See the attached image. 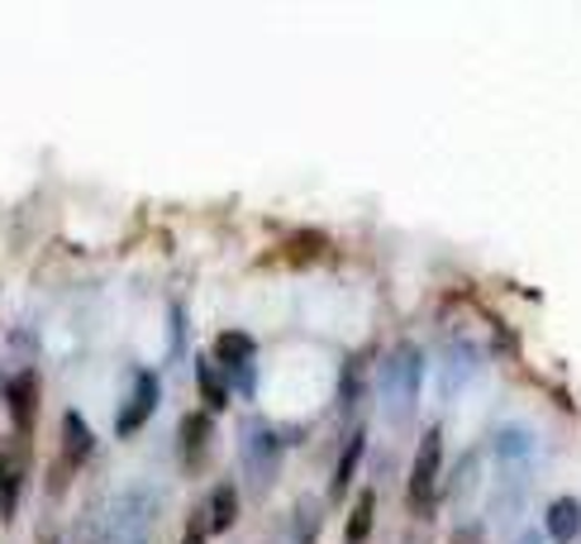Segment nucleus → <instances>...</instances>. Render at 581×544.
<instances>
[{
  "label": "nucleus",
  "instance_id": "nucleus-13",
  "mask_svg": "<svg viewBox=\"0 0 581 544\" xmlns=\"http://www.w3.org/2000/svg\"><path fill=\"white\" fill-rule=\"evenodd\" d=\"M373 521H377V497H373V492H363L358 506L348 511L344 540H348V544H367V535H373Z\"/></svg>",
  "mask_w": 581,
  "mask_h": 544
},
{
  "label": "nucleus",
  "instance_id": "nucleus-3",
  "mask_svg": "<svg viewBox=\"0 0 581 544\" xmlns=\"http://www.w3.org/2000/svg\"><path fill=\"white\" fill-rule=\"evenodd\" d=\"M439 469H444V430L429 425L419 435V450H415V469H410V511L429 516L434 506V483H439Z\"/></svg>",
  "mask_w": 581,
  "mask_h": 544
},
{
  "label": "nucleus",
  "instance_id": "nucleus-7",
  "mask_svg": "<svg viewBox=\"0 0 581 544\" xmlns=\"http://www.w3.org/2000/svg\"><path fill=\"white\" fill-rule=\"evenodd\" d=\"M363 454H367V430L358 425V430L348 435L344 450H338V469H334V483H329V502H338V497H344V492L353 487V473H358Z\"/></svg>",
  "mask_w": 581,
  "mask_h": 544
},
{
  "label": "nucleus",
  "instance_id": "nucleus-6",
  "mask_svg": "<svg viewBox=\"0 0 581 544\" xmlns=\"http://www.w3.org/2000/svg\"><path fill=\"white\" fill-rule=\"evenodd\" d=\"M6 402H10L14 430H34V421H39V377H34V373L10 377V382H6Z\"/></svg>",
  "mask_w": 581,
  "mask_h": 544
},
{
  "label": "nucleus",
  "instance_id": "nucleus-11",
  "mask_svg": "<svg viewBox=\"0 0 581 544\" xmlns=\"http://www.w3.org/2000/svg\"><path fill=\"white\" fill-rule=\"evenodd\" d=\"M20 483H24V463L0 454V516H14V506H20Z\"/></svg>",
  "mask_w": 581,
  "mask_h": 544
},
{
  "label": "nucleus",
  "instance_id": "nucleus-10",
  "mask_svg": "<svg viewBox=\"0 0 581 544\" xmlns=\"http://www.w3.org/2000/svg\"><path fill=\"white\" fill-rule=\"evenodd\" d=\"M91 430H86V421L77 411H68L62 415V459H68V469H77V463H82L86 454H91Z\"/></svg>",
  "mask_w": 581,
  "mask_h": 544
},
{
  "label": "nucleus",
  "instance_id": "nucleus-18",
  "mask_svg": "<svg viewBox=\"0 0 581 544\" xmlns=\"http://www.w3.org/2000/svg\"><path fill=\"white\" fill-rule=\"evenodd\" d=\"M182 544H201V531H191V535H186Z\"/></svg>",
  "mask_w": 581,
  "mask_h": 544
},
{
  "label": "nucleus",
  "instance_id": "nucleus-8",
  "mask_svg": "<svg viewBox=\"0 0 581 544\" xmlns=\"http://www.w3.org/2000/svg\"><path fill=\"white\" fill-rule=\"evenodd\" d=\"M234 521H238V492H234L230 483H220L215 492H210L201 525H205V535H224Z\"/></svg>",
  "mask_w": 581,
  "mask_h": 544
},
{
  "label": "nucleus",
  "instance_id": "nucleus-16",
  "mask_svg": "<svg viewBox=\"0 0 581 544\" xmlns=\"http://www.w3.org/2000/svg\"><path fill=\"white\" fill-rule=\"evenodd\" d=\"M296 516H300V535H296V544H315V531H319V511H315V502H300V506H296Z\"/></svg>",
  "mask_w": 581,
  "mask_h": 544
},
{
  "label": "nucleus",
  "instance_id": "nucleus-19",
  "mask_svg": "<svg viewBox=\"0 0 581 544\" xmlns=\"http://www.w3.org/2000/svg\"><path fill=\"white\" fill-rule=\"evenodd\" d=\"M520 544H543V540H539V535H524V540H520Z\"/></svg>",
  "mask_w": 581,
  "mask_h": 544
},
{
  "label": "nucleus",
  "instance_id": "nucleus-14",
  "mask_svg": "<svg viewBox=\"0 0 581 544\" xmlns=\"http://www.w3.org/2000/svg\"><path fill=\"white\" fill-rule=\"evenodd\" d=\"M196 382H201V396H205V406H215V411H224L230 406V387H224V373L210 359H201L196 363Z\"/></svg>",
  "mask_w": 581,
  "mask_h": 544
},
{
  "label": "nucleus",
  "instance_id": "nucleus-12",
  "mask_svg": "<svg viewBox=\"0 0 581 544\" xmlns=\"http://www.w3.org/2000/svg\"><path fill=\"white\" fill-rule=\"evenodd\" d=\"M205 440H210V415L205 411H191L182 421V450H186V469H196L201 454H205Z\"/></svg>",
  "mask_w": 581,
  "mask_h": 544
},
{
  "label": "nucleus",
  "instance_id": "nucleus-15",
  "mask_svg": "<svg viewBox=\"0 0 581 544\" xmlns=\"http://www.w3.org/2000/svg\"><path fill=\"white\" fill-rule=\"evenodd\" d=\"M358 392H363V359H348L344 367V387H338V396H344V406L358 402Z\"/></svg>",
  "mask_w": 581,
  "mask_h": 544
},
{
  "label": "nucleus",
  "instance_id": "nucleus-2",
  "mask_svg": "<svg viewBox=\"0 0 581 544\" xmlns=\"http://www.w3.org/2000/svg\"><path fill=\"white\" fill-rule=\"evenodd\" d=\"M282 435L267 421H248L244 425V477L253 487V497H267L272 483L282 477Z\"/></svg>",
  "mask_w": 581,
  "mask_h": 544
},
{
  "label": "nucleus",
  "instance_id": "nucleus-9",
  "mask_svg": "<svg viewBox=\"0 0 581 544\" xmlns=\"http://www.w3.org/2000/svg\"><path fill=\"white\" fill-rule=\"evenodd\" d=\"M577 535H581V506H577V497H558L548 506V540L572 544Z\"/></svg>",
  "mask_w": 581,
  "mask_h": 544
},
{
  "label": "nucleus",
  "instance_id": "nucleus-17",
  "mask_svg": "<svg viewBox=\"0 0 581 544\" xmlns=\"http://www.w3.org/2000/svg\"><path fill=\"white\" fill-rule=\"evenodd\" d=\"M448 544H487V540H481V531H477V525H462V531H458L453 540H448Z\"/></svg>",
  "mask_w": 581,
  "mask_h": 544
},
{
  "label": "nucleus",
  "instance_id": "nucleus-5",
  "mask_svg": "<svg viewBox=\"0 0 581 544\" xmlns=\"http://www.w3.org/2000/svg\"><path fill=\"white\" fill-rule=\"evenodd\" d=\"M157 411V373H139L134 377V392H129V402L120 406V421H115V435H134V430H143L153 421Z\"/></svg>",
  "mask_w": 581,
  "mask_h": 544
},
{
  "label": "nucleus",
  "instance_id": "nucleus-4",
  "mask_svg": "<svg viewBox=\"0 0 581 544\" xmlns=\"http://www.w3.org/2000/svg\"><path fill=\"white\" fill-rule=\"evenodd\" d=\"M253 359H257L253 334H244V330H224L220 340H215V363H220V373H224V382H234L238 392H253V387H257V367H253Z\"/></svg>",
  "mask_w": 581,
  "mask_h": 544
},
{
  "label": "nucleus",
  "instance_id": "nucleus-1",
  "mask_svg": "<svg viewBox=\"0 0 581 544\" xmlns=\"http://www.w3.org/2000/svg\"><path fill=\"white\" fill-rule=\"evenodd\" d=\"M419 382H425V359H419V349L396 344L391 354L381 359V373H377V396H381L386 421H406V415L415 411Z\"/></svg>",
  "mask_w": 581,
  "mask_h": 544
}]
</instances>
